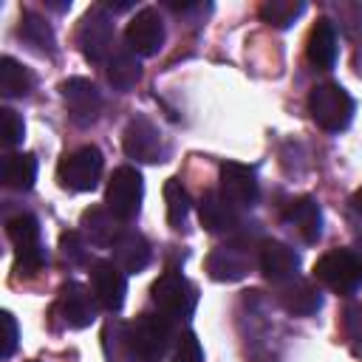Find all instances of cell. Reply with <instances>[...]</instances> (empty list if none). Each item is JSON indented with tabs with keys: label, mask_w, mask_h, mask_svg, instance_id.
<instances>
[{
	"label": "cell",
	"mask_w": 362,
	"mask_h": 362,
	"mask_svg": "<svg viewBox=\"0 0 362 362\" xmlns=\"http://www.w3.org/2000/svg\"><path fill=\"white\" fill-rule=\"evenodd\" d=\"M354 110H356V102L339 82H320L308 93V113L328 133L345 130L354 119Z\"/></svg>",
	"instance_id": "2"
},
{
	"label": "cell",
	"mask_w": 362,
	"mask_h": 362,
	"mask_svg": "<svg viewBox=\"0 0 362 362\" xmlns=\"http://www.w3.org/2000/svg\"><path fill=\"white\" fill-rule=\"evenodd\" d=\"M257 266H260L266 280L283 286L291 277H297L300 255L288 243H283V240H263L260 243V255H257Z\"/></svg>",
	"instance_id": "14"
},
{
	"label": "cell",
	"mask_w": 362,
	"mask_h": 362,
	"mask_svg": "<svg viewBox=\"0 0 362 362\" xmlns=\"http://www.w3.org/2000/svg\"><path fill=\"white\" fill-rule=\"evenodd\" d=\"M37 181V158L31 153H11L3 158V184L17 192H28Z\"/></svg>",
	"instance_id": "22"
},
{
	"label": "cell",
	"mask_w": 362,
	"mask_h": 362,
	"mask_svg": "<svg viewBox=\"0 0 362 362\" xmlns=\"http://www.w3.org/2000/svg\"><path fill=\"white\" fill-rule=\"evenodd\" d=\"M96 297L90 288H85L82 283H65L57 294L54 303V317H59V322L65 328H88L96 320Z\"/></svg>",
	"instance_id": "8"
},
{
	"label": "cell",
	"mask_w": 362,
	"mask_h": 362,
	"mask_svg": "<svg viewBox=\"0 0 362 362\" xmlns=\"http://www.w3.org/2000/svg\"><path fill=\"white\" fill-rule=\"evenodd\" d=\"M31 362H34V359H31Z\"/></svg>",
	"instance_id": "36"
},
{
	"label": "cell",
	"mask_w": 362,
	"mask_h": 362,
	"mask_svg": "<svg viewBox=\"0 0 362 362\" xmlns=\"http://www.w3.org/2000/svg\"><path fill=\"white\" fill-rule=\"evenodd\" d=\"M141 79V62L139 57L127 48V51H113L107 59V82L116 90H130L136 88V82Z\"/></svg>",
	"instance_id": "23"
},
{
	"label": "cell",
	"mask_w": 362,
	"mask_h": 362,
	"mask_svg": "<svg viewBox=\"0 0 362 362\" xmlns=\"http://www.w3.org/2000/svg\"><path fill=\"white\" fill-rule=\"evenodd\" d=\"M305 54H308V62L328 71L334 68L337 62V28L328 17H320L311 31H308V40H305Z\"/></svg>",
	"instance_id": "20"
},
{
	"label": "cell",
	"mask_w": 362,
	"mask_h": 362,
	"mask_svg": "<svg viewBox=\"0 0 362 362\" xmlns=\"http://www.w3.org/2000/svg\"><path fill=\"white\" fill-rule=\"evenodd\" d=\"M45 260L48 257H45V249L42 246L14 252V272H17V277H34L45 266Z\"/></svg>",
	"instance_id": "29"
},
{
	"label": "cell",
	"mask_w": 362,
	"mask_h": 362,
	"mask_svg": "<svg viewBox=\"0 0 362 362\" xmlns=\"http://www.w3.org/2000/svg\"><path fill=\"white\" fill-rule=\"evenodd\" d=\"M0 136H3V147H14L25 136V124L11 107H0Z\"/></svg>",
	"instance_id": "30"
},
{
	"label": "cell",
	"mask_w": 362,
	"mask_h": 362,
	"mask_svg": "<svg viewBox=\"0 0 362 362\" xmlns=\"http://www.w3.org/2000/svg\"><path fill=\"white\" fill-rule=\"evenodd\" d=\"M0 325H3V359H8L11 354H14V348H17V337H20V328H17V320H14V314L11 311H3L0 314Z\"/></svg>",
	"instance_id": "33"
},
{
	"label": "cell",
	"mask_w": 362,
	"mask_h": 362,
	"mask_svg": "<svg viewBox=\"0 0 362 362\" xmlns=\"http://www.w3.org/2000/svg\"><path fill=\"white\" fill-rule=\"evenodd\" d=\"M141 198H144V181L141 173L130 164H122L113 170L107 189H105V204L107 209L122 218V221H133L141 209Z\"/></svg>",
	"instance_id": "7"
},
{
	"label": "cell",
	"mask_w": 362,
	"mask_h": 362,
	"mask_svg": "<svg viewBox=\"0 0 362 362\" xmlns=\"http://www.w3.org/2000/svg\"><path fill=\"white\" fill-rule=\"evenodd\" d=\"M348 204H351V212L362 218V187H359V189L351 195V201H348Z\"/></svg>",
	"instance_id": "34"
},
{
	"label": "cell",
	"mask_w": 362,
	"mask_h": 362,
	"mask_svg": "<svg viewBox=\"0 0 362 362\" xmlns=\"http://www.w3.org/2000/svg\"><path fill=\"white\" fill-rule=\"evenodd\" d=\"M164 204H167V221H170V226L178 229L187 221L189 206H192V198H189V192L184 189V184L178 178H167V184H164Z\"/></svg>",
	"instance_id": "27"
},
{
	"label": "cell",
	"mask_w": 362,
	"mask_h": 362,
	"mask_svg": "<svg viewBox=\"0 0 362 362\" xmlns=\"http://www.w3.org/2000/svg\"><path fill=\"white\" fill-rule=\"evenodd\" d=\"M17 34L23 37V42H28L34 51H40V54H45V51H54V31H51V25L40 17V14H34V11H23V17H20V28H17Z\"/></svg>",
	"instance_id": "25"
},
{
	"label": "cell",
	"mask_w": 362,
	"mask_h": 362,
	"mask_svg": "<svg viewBox=\"0 0 362 362\" xmlns=\"http://www.w3.org/2000/svg\"><path fill=\"white\" fill-rule=\"evenodd\" d=\"M122 147L130 158L136 161H161L164 156V144H161V133L158 127L147 119V116H133L124 127V136H122Z\"/></svg>",
	"instance_id": "12"
},
{
	"label": "cell",
	"mask_w": 362,
	"mask_h": 362,
	"mask_svg": "<svg viewBox=\"0 0 362 362\" xmlns=\"http://www.w3.org/2000/svg\"><path fill=\"white\" fill-rule=\"evenodd\" d=\"M252 260L246 255V246L243 243H229V246H218L209 252L206 257V272L212 280H223V283H232V280H240L246 272H249Z\"/></svg>",
	"instance_id": "17"
},
{
	"label": "cell",
	"mask_w": 362,
	"mask_h": 362,
	"mask_svg": "<svg viewBox=\"0 0 362 362\" xmlns=\"http://www.w3.org/2000/svg\"><path fill=\"white\" fill-rule=\"evenodd\" d=\"M59 249H62V257L71 263H85V257H88L82 232H76V229H68L59 235Z\"/></svg>",
	"instance_id": "32"
},
{
	"label": "cell",
	"mask_w": 362,
	"mask_h": 362,
	"mask_svg": "<svg viewBox=\"0 0 362 362\" xmlns=\"http://www.w3.org/2000/svg\"><path fill=\"white\" fill-rule=\"evenodd\" d=\"M198 218L206 232H229L238 226V206L221 189H206L198 201Z\"/></svg>",
	"instance_id": "15"
},
{
	"label": "cell",
	"mask_w": 362,
	"mask_h": 362,
	"mask_svg": "<svg viewBox=\"0 0 362 362\" xmlns=\"http://www.w3.org/2000/svg\"><path fill=\"white\" fill-rule=\"evenodd\" d=\"M90 291L105 311H119L127 294V277L113 260H96L90 266Z\"/></svg>",
	"instance_id": "11"
},
{
	"label": "cell",
	"mask_w": 362,
	"mask_h": 362,
	"mask_svg": "<svg viewBox=\"0 0 362 362\" xmlns=\"http://www.w3.org/2000/svg\"><path fill=\"white\" fill-rule=\"evenodd\" d=\"M130 362H161L173 348V320L164 314H139L124 325Z\"/></svg>",
	"instance_id": "1"
},
{
	"label": "cell",
	"mask_w": 362,
	"mask_h": 362,
	"mask_svg": "<svg viewBox=\"0 0 362 362\" xmlns=\"http://www.w3.org/2000/svg\"><path fill=\"white\" fill-rule=\"evenodd\" d=\"M113 40H116V31H113V20H110L107 8L105 6H90L82 14L79 28H76V45H79L82 57L90 59V62L110 59Z\"/></svg>",
	"instance_id": "6"
},
{
	"label": "cell",
	"mask_w": 362,
	"mask_h": 362,
	"mask_svg": "<svg viewBox=\"0 0 362 362\" xmlns=\"http://www.w3.org/2000/svg\"><path fill=\"white\" fill-rule=\"evenodd\" d=\"M124 40H127V48L136 57L158 54V48L164 45V20H161V14L153 6L136 11L133 20L124 28Z\"/></svg>",
	"instance_id": "10"
},
{
	"label": "cell",
	"mask_w": 362,
	"mask_h": 362,
	"mask_svg": "<svg viewBox=\"0 0 362 362\" xmlns=\"http://www.w3.org/2000/svg\"><path fill=\"white\" fill-rule=\"evenodd\" d=\"M127 229L122 226V218H116L107 206H90L82 212V235L93 246H113Z\"/></svg>",
	"instance_id": "19"
},
{
	"label": "cell",
	"mask_w": 362,
	"mask_h": 362,
	"mask_svg": "<svg viewBox=\"0 0 362 362\" xmlns=\"http://www.w3.org/2000/svg\"><path fill=\"white\" fill-rule=\"evenodd\" d=\"M356 255H359V257H362V240H359V243H356Z\"/></svg>",
	"instance_id": "35"
},
{
	"label": "cell",
	"mask_w": 362,
	"mask_h": 362,
	"mask_svg": "<svg viewBox=\"0 0 362 362\" xmlns=\"http://www.w3.org/2000/svg\"><path fill=\"white\" fill-rule=\"evenodd\" d=\"M277 300L294 317H311V314H317L322 308L320 288L311 280H303V277H291L288 283H283L280 291H277Z\"/></svg>",
	"instance_id": "18"
},
{
	"label": "cell",
	"mask_w": 362,
	"mask_h": 362,
	"mask_svg": "<svg viewBox=\"0 0 362 362\" xmlns=\"http://www.w3.org/2000/svg\"><path fill=\"white\" fill-rule=\"evenodd\" d=\"M303 11H305V3L300 0H266L260 6V20L274 28H288Z\"/></svg>",
	"instance_id": "28"
},
{
	"label": "cell",
	"mask_w": 362,
	"mask_h": 362,
	"mask_svg": "<svg viewBox=\"0 0 362 362\" xmlns=\"http://www.w3.org/2000/svg\"><path fill=\"white\" fill-rule=\"evenodd\" d=\"M283 221L305 240V243H317L322 235V209L311 195L294 198L286 209H283Z\"/></svg>",
	"instance_id": "16"
},
{
	"label": "cell",
	"mask_w": 362,
	"mask_h": 362,
	"mask_svg": "<svg viewBox=\"0 0 362 362\" xmlns=\"http://www.w3.org/2000/svg\"><path fill=\"white\" fill-rule=\"evenodd\" d=\"M150 300L167 320H189L198 305V286L187 280L178 269H167L153 283Z\"/></svg>",
	"instance_id": "3"
},
{
	"label": "cell",
	"mask_w": 362,
	"mask_h": 362,
	"mask_svg": "<svg viewBox=\"0 0 362 362\" xmlns=\"http://www.w3.org/2000/svg\"><path fill=\"white\" fill-rule=\"evenodd\" d=\"M6 235L14 243V252L42 246V240H40V221L31 212H20V215L8 218L6 221Z\"/></svg>",
	"instance_id": "26"
},
{
	"label": "cell",
	"mask_w": 362,
	"mask_h": 362,
	"mask_svg": "<svg viewBox=\"0 0 362 362\" xmlns=\"http://www.w3.org/2000/svg\"><path fill=\"white\" fill-rule=\"evenodd\" d=\"M314 280L334 294H354L362 286V257L356 249H331L314 263Z\"/></svg>",
	"instance_id": "4"
},
{
	"label": "cell",
	"mask_w": 362,
	"mask_h": 362,
	"mask_svg": "<svg viewBox=\"0 0 362 362\" xmlns=\"http://www.w3.org/2000/svg\"><path fill=\"white\" fill-rule=\"evenodd\" d=\"M110 249H113V263H116L124 274H139V272H144L147 263H150V257H153V249H150L147 238L139 235V232H124Z\"/></svg>",
	"instance_id": "21"
},
{
	"label": "cell",
	"mask_w": 362,
	"mask_h": 362,
	"mask_svg": "<svg viewBox=\"0 0 362 362\" xmlns=\"http://www.w3.org/2000/svg\"><path fill=\"white\" fill-rule=\"evenodd\" d=\"M218 181H221V192L235 204V206H252L257 201V175L249 164H240V161H223L221 164V173H218Z\"/></svg>",
	"instance_id": "13"
},
{
	"label": "cell",
	"mask_w": 362,
	"mask_h": 362,
	"mask_svg": "<svg viewBox=\"0 0 362 362\" xmlns=\"http://www.w3.org/2000/svg\"><path fill=\"white\" fill-rule=\"evenodd\" d=\"M173 362H204V351H201V342L192 331H184L175 342V354H173Z\"/></svg>",
	"instance_id": "31"
},
{
	"label": "cell",
	"mask_w": 362,
	"mask_h": 362,
	"mask_svg": "<svg viewBox=\"0 0 362 362\" xmlns=\"http://www.w3.org/2000/svg\"><path fill=\"white\" fill-rule=\"evenodd\" d=\"M102 167H105V158H102L99 147L85 144V147H76L59 158L57 181L68 192H90L99 184Z\"/></svg>",
	"instance_id": "5"
},
{
	"label": "cell",
	"mask_w": 362,
	"mask_h": 362,
	"mask_svg": "<svg viewBox=\"0 0 362 362\" xmlns=\"http://www.w3.org/2000/svg\"><path fill=\"white\" fill-rule=\"evenodd\" d=\"M34 88V74L17 62L14 57H3L0 59V90L6 99H17V96H25L31 93Z\"/></svg>",
	"instance_id": "24"
},
{
	"label": "cell",
	"mask_w": 362,
	"mask_h": 362,
	"mask_svg": "<svg viewBox=\"0 0 362 362\" xmlns=\"http://www.w3.org/2000/svg\"><path fill=\"white\" fill-rule=\"evenodd\" d=\"M59 93H62V102L68 107V116L74 124L79 127H88L99 119L102 113V93L99 88L85 79V76H71L59 85Z\"/></svg>",
	"instance_id": "9"
}]
</instances>
